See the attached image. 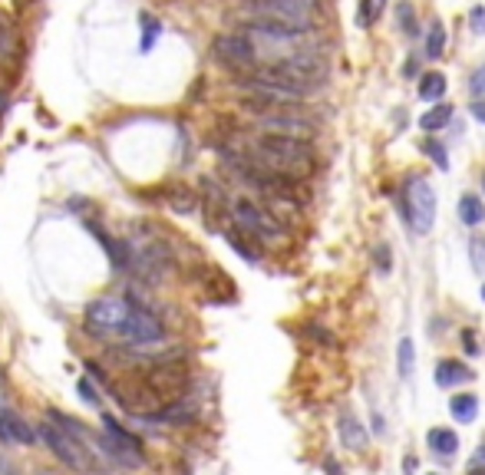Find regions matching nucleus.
Here are the masks:
<instances>
[{
	"mask_svg": "<svg viewBox=\"0 0 485 475\" xmlns=\"http://www.w3.org/2000/svg\"><path fill=\"white\" fill-rule=\"evenodd\" d=\"M40 439H44L46 449L60 459L67 469H73V472L96 475L106 469L103 436H96L93 429L77 423L73 416L46 409V419L40 423Z\"/></svg>",
	"mask_w": 485,
	"mask_h": 475,
	"instance_id": "obj_1",
	"label": "nucleus"
},
{
	"mask_svg": "<svg viewBox=\"0 0 485 475\" xmlns=\"http://www.w3.org/2000/svg\"><path fill=\"white\" fill-rule=\"evenodd\" d=\"M87 330L103 340H122L129 346L162 340V324L152 311L122 297H99L87 307Z\"/></svg>",
	"mask_w": 485,
	"mask_h": 475,
	"instance_id": "obj_2",
	"label": "nucleus"
},
{
	"mask_svg": "<svg viewBox=\"0 0 485 475\" xmlns=\"http://www.w3.org/2000/svg\"><path fill=\"white\" fill-rule=\"evenodd\" d=\"M254 162L271 169L277 175H287V179H304V175L314 172V146L307 139L297 136H281V132H261L254 139Z\"/></svg>",
	"mask_w": 485,
	"mask_h": 475,
	"instance_id": "obj_3",
	"label": "nucleus"
},
{
	"mask_svg": "<svg viewBox=\"0 0 485 475\" xmlns=\"http://www.w3.org/2000/svg\"><path fill=\"white\" fill-rule=\"evenodd\" d=\"M232 218L238 222L244 234H252L258 242H281L284 238V225L271 215V208H261L252 199H234L232 201Z\"/></svg>",
	"mask_w": 485,
	"mask_h": 475,
	"instance_id": "obj_4",
	"label": "nucleus"
},
{
	"mask_svg": "<svg viewBox=\"0 0 485 475\" xmlns=\"http://www.w3.org/2000/svg\"><path fill=\"white\" fill-rule=\"evenodd\" d=\"M212 57H215V60L222 63L225 69L238 73V77L248 73V69L258 63L254 44L244 34H218L215 40H212Z\"/></svg>",
	"mask_w": 485,
	"mask_h": 475,
	"instance_id": "obj_5",
	"label": "nucleus"
},
{
	"mask_svg": "<svg viewBox=\"0 0 485 475\" xmlns=\"http://www.w3.org/2000/svg\"><path fill=\"white\" fill-rule=\"evenodd\" d=\"M407 222L416 234H429L436 222V195L426 179L407 181Z\"/></svg>",
	"mask_w": 485,
	"mask_h": 475,
	"instance_id": "obj_6",
	"label": "nucleus"
},
{
	"mask_svg": "<svg viewBox=\"0 0 485 475\" xmlns=\"http://www.w3.org/2000/svg\"><path fill=\"white\" fill-rule=\"evenodd\" d=\"M103 452L106 462H122V466H142V442L129 429H122L113 416L103 419Z\"/></svg>",
	"mask_w": 485,
	"mask_h": 475,
	"instance_id": "obj_7",
	"label": "nucleus"
},
{
	"mask_svg": "<svg viewBox=\"0 0 485 475\" xmlns=\"http://www.w3.org/2000/svg\"><path fill=\"white\" fill-rule=\"evenodd\" d=\"M258 17H281L297 20V24H311L317 0H244Z\"/></svg>",
	"mask_w": 485,
	"mask_h": 475,
	"instance_id": "obj_8",
	"label": "nucleus"
},
{
	"mask_svg": "<svg viewBox=\"0 0 485 475\" xmlns=\"http://www.w3.org/2000/svg\"><path fill=\"white\" fill-rule=\"evenodd\" d=\"M0 436L10 442H34L36 439V432L14 413H0Z\"/></svg>",
	"mask_w": 485,
	"mask_h": 475,
	"instance_id": "obj_9",
	"label": "nucleus"
},
{
	"mask_svg": "<svg viewBox=\"0 0 485 475\" xmlns=\"http://www.w3.org/2000/svg\"><path fill=\"white\" fill-rule=\"evenodd\" d=\"M472 377V370H469L466 363L459 360H439V367H436V387H456V383L469 380Z\"/></svg>",
	"mask_w": 485,
	"mask_h": 475,
	"instance_id": "obj_10",
	"label": "nucleus"
},
{
	"mask_svg": "<svg viewBox=\"0 0 485 475\" xmlns=\"http://www.w3.org/2000/svg\"><path fill=\"white\" fill-rule=\"evenodd\" d=\"M426 442H429V449L436 456H456V449H459V436L452 429H439V426L426 432Z\"/></svg>",
	"mask_w": 485,
	"mask_h": 475,
	"instance_id": "obj_11",
	"label": "nucleus"
},
{
	"mask_svg": "<svg viewBox=\"0 0 485 475\" xmlns=\"http://www.w3.org/2000/svg\"><path fill=\"white\" fill-rule=\"evenodd\" d=\"M340 439H344V446L346 449H354V452H360L366 446V432H364V426L356 423L354 416L350 413H344L340 416Z\"/></svg>",
	"mask_w": 485,
	"mask_h": 475,
	"instance_id": "obj_12",
	"label": "nucleus"
},
{
	"mask_svg": "<svg viewBox=\"0 0 485 475\" xmlns=\"http://www.w3.org/2000/svg\"><path fill=\"white\" fill-rule=\"evenodd\" d=\"M449 413L456 423H472L479 416V399L472 393H459V397L449 399Z\"/></svg>",
	"mask_w": 485,
	"mask_h": 475,
	"instance_id": "obj_13",
	"label": "nucleus"
},
{
	"mask_svg": "<svg viewBox=\"0 0 485 475\" xmlns=\"http://www.w3.org/2000/svg\"><path fill=\"white\" fill-rule=\"evenodd\" d=\"M446 87H449V83H446L442 73H426L423 83H419V96L429 99V103H439L442 96H446Z\"/></svg>",
	"mask_w": 485,
	"mask_h": 475,
	"instance_id": "obj_14",
	"label": "nucleus"
},
{
	"mask_svg": "<svg viewBox=\"0 0 485 475\" xmlns=\"http://www.w3.org/2000/svg\"><path fill=\"white\" fill-rule=\"evenodd\" d=\"M228 238V244H232L234 251H238V254H242V258H248L254 264V261H261V248L258 244H248V238H252V234H244V232H228L225 234Z\"/></svg>",
	"mask_w": 485,
	"mask_h": 475,
	"instance_id": "obj_15",
	"label": "nucleus"
},
{
	"mask_svg": "<svg viewBox=\"0 0 485 475\" xmlns=\"http://www.w3.org/2000/svg\"><path fill=\"white\" fill-rule=\"evenodd\" d=\"M449 119H452V106L449 103H439L436 109H429V113L419 119V126H423L426 132H436V129H442V126H446Z\"/></svg>",
	"mask_w": 485,
	"mask_h": 475,
	"instance_id": "obj_16",
	"label": "nucleus"
},
{
	"mask_svg": "<svg viewBox=\"0 0 485 475\" xmlns=\"http://www.w3.org/2000/svg\"><path fill=\"white\" fill-rule=\"evenodd\" d=\"M459 218L466 222V225H479V222L485 218L482 201H479L476 195H462L459 199Z\"/></svg>",
	"mask_w": 485,
	"mask_h": 475,
	"instance_id": "obj_17",
	"label": "nucleus"
},
{
	"mask_svg": "<svg viewBox=\"0 0 485 475\" xmlns=\"http://www.w3.org/2000/svg\"><path fill=\"white\" fill-rule=\"evenodd\" d=\"M383 7H387V0H360V7H356V24L373 26L377 20H380Z\"/></svg>",
	"mask_w": 485,
	"mask_h": 475,
	"instance_id": "obj_18",
	"label": "nucleus"
},
{
	"mask_svg": "<svg viewBox=\"0 0 485 475\" xmlns=\"http://www.w3.org/2000/svg\"><path fill=\"white\" fill-rule=\"evenodd\" d=\"M397 360H399V377H403V380H409V373H413V367H416V346H413V340H409V337L399 340Z\"/></svg>",
	"mask_w": 485,
	"mask_h": 475,
	"instance_id": "obj_19",
	"label": "nucleus"
},
{
	"mask_svg": "<svg viewBox=\"0 0 485 475\" xmlns=\"http://www.w3.org/2000/svg\"><path fill=\"white\" fill-rule=\"evenodd\" d=\"M442 50H446V26L436 20L433 30H429V36H426V57L436 60V57H442Z\"/></svg>",
	"mask_w": 485,
	"mask_h": 475,
	"instance_id": "obj_20",
	"label": "nucleus"
},
{
	"mask_svg": "<svg viewBox=\"0 0 485 475\" xmlns=\"http://www.w3.org/2000/svg\"><path fill=\"white\" fill-rule=\"evenodd\" d=\"M169 205L179 212V215H189L191 208H195V199H191V191H185V189H172L169 191Z\"/></svg>",
	"mask_w": 485,
	"mask_h": 475,
	"instance_id": "obj_21",
	"label": "nucleus"
},
{
	"mask_svg": "<svg viewBox=\"0 0 485 475\" xmlns=\"http://www.w3.org/2000/svg\"><path fill=\"white\" fill-rule=\"evenodd\" d=\"M397 17H399V26H403V34H416V10L409 4H399Z\"/></svg>",
	"mask_w": 485,
	"mask_h": 475,
	"instance_id": "obj_22",
	"label": "nucleus"
},
{
	"mask_svg": "<svg viewBox=\"0 0 485 475\" xmlns=\"http://www.w3.org/2000/svg\"><path fill=\"white\" fill-rule=\"evenodd\" d=\"M142 24H146V40H142V50H152L156 36L162 34V24H159V20H152L149 14H142Z\"/></svg>",
	"mask_w": 485,
	"mask_h": 475,
	"instance_id": "obj_23",
	"label": "nucleus"
},
{
	"mask_svg": "<svg viewBox=\"0 0 485 475\" xmlns=\"http://www.w3.org/2000/svg\"><path fill=\"white\" fill-rule=\"evenodd\" d=\"M426 152H429V156H433V162L439 165V169H449V159H446V149L442 146H436V142H426Z\"/></svg>",
	"mask_w": 485,
	"mask_h": 475,
	"instance_id": "obj_24",
	"label": "nucleus"
},
{
	"mask_svg": "<svg viewBox=\"0 0 485 475\" xmlns=\"http://www.w3.org/2000/svg\"><path fill=\"white\" fill-rule=\"evenodd\" d=\"M469 24H472V30H476V34H485V7H472V14H469Z\"/></svg>",
	"mask_w": 485,
	"mask_h": 475,
	"instance_id": "obj_25",
	"label": "nucleus"
},
{
	"mask_svg": "<svg viewBox=\"0 0 485 475\" xmlns=\"http://www.w3.org/2000/svg\"><path fill=\"white\" fill-rule=\"evenodd\" d=\"M462 346H466L469 354H479V346H476V334H472V330H466V334H462Z\"/></svg>",
	"mask_w": 485,
	"mask_h": 475,
	"instance_id": "obj_26",
	"label": "nucleus"
},
{
	"mask_svg": "<svg viewBox=\"0 0 485 475\" xmlns=\"http://www.w3.org/2000/svg\"><path fill=\"white\" fill-rule=\"evenodd\" d=\"M377 261H380V264H377V268L380 271H390V251H377Z\"/></svg>",
	"mask_w": 485,
	"mask_h": 475,
	"instance_id": "obj_27",
	"label": "nucleus"
},
{
	"mask_svg": "<svg viewBox=\"0 0 485 475\" xmlns=\"http://www.w3.org/2000/svg\"><path fill=\"white\" fill-rule=\"evenodd\" d=\"M416 466H419V462H416V456H407V459H403V472H407V475H413Z\"/></svg>",
	"mask_w": 485,
	"mask_h": 475,
	"instance_id": "obj_28",
	"label": "nucleus"
},
{
	"mask_svg": "<svg viewBox=\"0 0 485 475\" xmlns=\"http://www.w3.org/2000/svg\"><path fill=\"white\" fill-rule=\"evenodd\" d=\"M472 116H476L479 122H485V103H472Z\"/></svg>",
	"mask_w": 485,
	"mask_h": 475,
	"instance_id": "obj_29",
	"label": "nucleus"
},
{
	"mask_svg": "<svg viewBox=\"0 0 485 475\" xmlns=\"http://www.w3.org/2000/svg\"><path fill=\"white\" fill-rule=\"evenodd\" d=\"M416 69H419V63H416V60H407V67H403V73H407V77H413Z\"/></svg>",
	"mask_w": 485,
	"mask_h": 475,
	"instance_id": "obj_30",
	"label": "nucleus"
},
{
	"mask_svg": "<svg viewBox=\"0 0 485 475\" xmlns=\"http://www.w3.org/2000/svg\"><path fill=\"white\" fill-rule=\"evenodd\" d=\"M324 466H327V472H330V475H340V466H337V462H334V459H327Z\"/></svg>",
	"mask_w": 485,
	"mask_h": 475,
	"instance_id": "obj_31",
	"label": "nucleus"
},
{
	"mask_svg": "<svg viewBox=\"0 0 485 475\" xmlns=\"http://www.w3.org/2000/svg\"><path fill=\"white\" fill-rule=\"evenodd\" d=\"M373 432H377V436L383 432V419H380V416H373Z\"/></svg>",
	"mask_w": 485,
	"mask_h": 475,
	"instance_id": "obj_32",
	"label": "nucleus"
},
{
	"mask_svg": "<svg viewBox=\"0 0 485 475\" xmlns=\"http://www.w3.org/2000/svg\"><path fill=\"white\" fill-rule=\"evenodd\" d=\"M472 87H476V89H485V73H479V77H476V83H472Z\"/></svg>",
	"mask_w": 485,
	"mask_h": 475,
	"instance_id": "obj_33",
	"label": "nucleus"
},
{
	"mask_svg": "<svg viewBox=\"0 0 485 475\" xmlns=\"http://www.w3.org/2000/svg\"><path fill=\"white\" fill-rule=\"evenodd\" d=\"M479 459H482V462H485V446H482V452H479Z\"/></svg>",
	"mask_w": 485,
	"mask_h": 475,
	"instance_id": "obj_34",
	"label": "nucleus"
},
{
	"mask_svg": "<svg viewBox=\"0 0 485 475\" xmlns=\"http://www.w3.org/2000/svg\"><path fill=\"white\" fill-rule=\"evenodd\" d=\"M482 301H485V284H482Z\"/></svg>",
	"mask_w": 485,
	"mask_h": 475,
	"instance_id": "obj_35",
	"label": "nucleus"
},
{
	"mask_svg": "<svg viewBox=\"0 0 485 475\" xmlns=\"http://www.w3.org/2000/svg\"><path fill=\"white\" fill-rule=\"evenodd\" d=\"M482 185H485V175H482Z\"/></svg>",
	"mask_w": 485,
	"mask_h": 475,
	"instance_id": "obj_36",
	"label": "nucleus"
}]
</instances>
